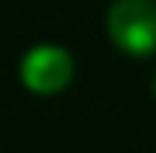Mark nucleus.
<instances>
[{
    "label": "nucleus",
    "mask_w": 156,
    "mask_h": 153,
    "mask_svg": "<svg viewBox=\"0 0 156 153\" xmlns=\"http://www.w3.org/2000/svg\"><path fill=\"white\" fill-rule=\"evenodd\" d=\"M108 35L125 56H153L156 0H115L108 7Z\"/></svg>",
    "instance_id": "f257e3e1"
},
{
    "label": "nucleus",
    "mask_w": 156,
    "mask_h": 153,
    "mask_svg": "<svg viewBox=\"0 0 156 153\" xmlns=\"http://www.w3.org/2000/svg\"><path fill=\"white\" fill-rule=\"evenodd\" d=\"M73 80V56L62 46H35L21 59V84L28 91L49 97L66 91Z\"/></svg>",
    "instance_id": "f03ea898"
},
{
    "label": "nucleus",
    "mask_w": 156,
    "mask_h": 153,
    "mask_svg": "<svg viewBox=\"0 0 156 153\" xmlns=\"http://www.w3.org/2000/svg\"><path fill=\"white\" fill-rule=\"evenodd\" d=\"M153 97H156V77H153Z\"/></svg>",
    "instance_id": "7ed1b4c3"
}]
</instances>
